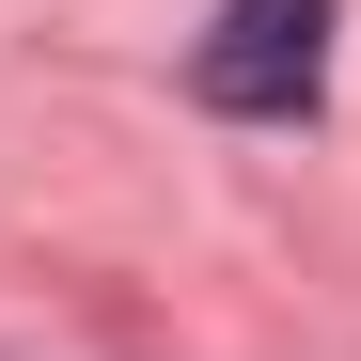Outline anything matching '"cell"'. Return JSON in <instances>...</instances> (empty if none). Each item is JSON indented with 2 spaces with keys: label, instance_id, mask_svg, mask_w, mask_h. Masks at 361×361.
Segmentation results:
<instances>
[{
  "label": "cell",
  "instance_id": "cell-1",
  "mask_svg": "<svg viewBox=\"0 0 361 361\" xmlns=\"http://www.w3.org/2000/svg\"><path fill=\"white\" fill-rule=\"evenodd\" d=\"M189 94L235 126H298L330 94V0H220V32L189 47Z\"/></svg>",
  "mask_w": 361,
  "mask_h": 361
}]
</instances>
